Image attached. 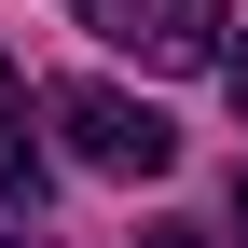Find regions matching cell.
<instances>
[{
  "instance_id": "obj_1",
  "label": "cell",
  "mask_w": 248,
  "mask_h": 248,
  "mask_svg": "<svg viewBox=\"0 0 248 248\" xmlns=\"http://www.w3.org/2000/svg\"><path fill=\"white\" fill-rule=\"evenodd\" d=\"M42 124L69 138V166H97V179H166L179 166V124L152 110V97H124V83H69Z\"/></svg>"
},
{
  "instance_id": "obj_2",
  "label": "cell",
  "mask_w": 248,
  "mask_h": 248,
  "mask_svg": "<svg viewBox=\"0 0 248 248\" xmlns=\"http://www.w3.org/2000/svg\"><path fill=\"white\" fill-rule=\"evenodd\" d=\"M83 28H97V42H124L138 55V69H221V0H69Z\"/></svg>"
},
{
  "instance_id": "obj_3",
  "label": "cell",
  "mask_w": 248,
  "mask_h": 248,
  "mask_svg": "<svg viewBox=\"0 0 248 248\" xmlns=\"http://www.w3.org/2000/svg\"><path fill=\"white\" fill-rule=\"evenodd\" d=\"M0 207H42V138H28V83L0 55Z\"/></svg>"
},
{
  "instance_id": "obj_4",
  "label": "cell",
  "mask_w": 248,
  "mask_h": 248,
  "mask_svg": "<svg viewBox=\"0 0 248 248\" xmlns=\"http://www.w3.org/2000/svg\"><path fill=\"white\" fill-rule=\"evenodd\" d=\"M138 248H207V234H193V221H152V234H138Z\"/></svg>"
},
{
  "instance_id": "obj_5",
  "label": "cell",
  "mask_w": 248,
  "mask_h": 248,
  "mask_svg": "<svg viewBox=\"0 0 248 248\" xmlns=\"http://www.w3.org/2000/svg\"><path fill=\"white\" fill-rule=\"evenodd\" d=\"M221 69H234V110H248V42H234V55H221Z\"/></svg>"
},
{
  "instance_id": "obj_6",
  "label": "cell",
  "mask_w": 248,
  "mask_h": 248,
  "mask_svg": "<svg viewBox=\"0 0 248 248\" xmlns=\"http://www.w3.org/2000/svg\"><path fill=\"white\" fill-rule=\"evenodd\" d=\"M234 248H248V166H234Z\"/></svg>"
},
{
  "instance_id": "obj_7",
  "label": "cell",
  "mask_w": 248,
  "mask_h": 248,
  "mask_svg": "<svg viewBox=\"0 0 248 248\" xmlns=\"http://www.w3.org/2000/svg\"><path fill=\"white\" fill-rule=\"evenodd\" d=\"M0 248H28V221H14V234H0Z\"/></svg>"
}]
</instances>
